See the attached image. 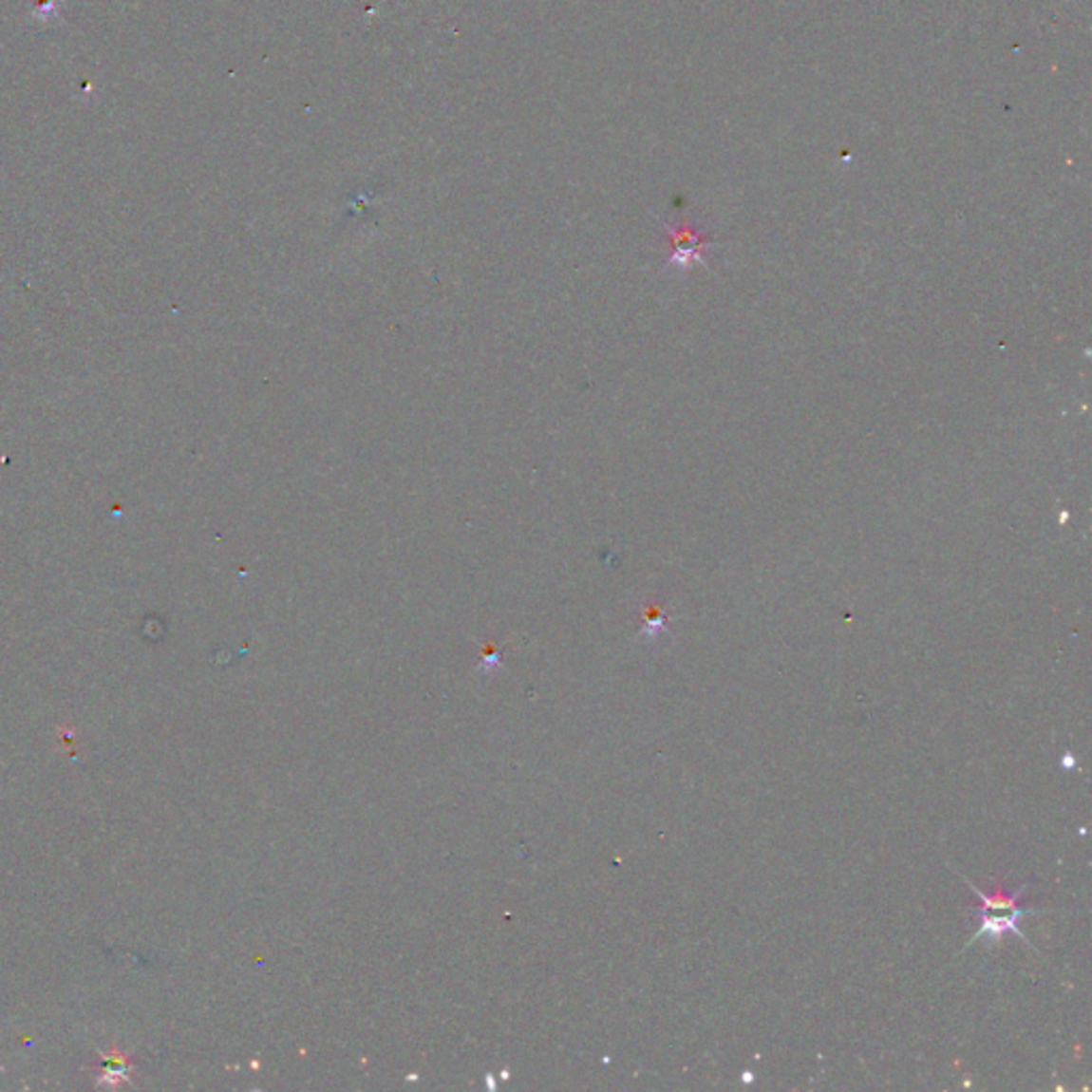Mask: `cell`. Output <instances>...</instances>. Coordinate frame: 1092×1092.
Returning a JSON list of instances; mask_svg holds the SVG:
<instances>
[{
    "label": "cell",
    "instance_id": "1",
    "mask_svg": "<svg viewBox=\"0 0 1092 1092\" xmlns=\"http://www.w3.org/2000/svg\"><path fill=\"white\" fill-rule=\"evenodd\" d=\"M962 879L969 883V888L975 892L979 900H982V905L973 912L975 915H979V929L973 937L967 941V948L979 941H984L986 946H994V943H999L1007 932H1013L1022 943L1033 948V943H1030L1026 939V934L1020 931V922L1028 915H1042L1045 912H1042V909H1026L1020 905V896L1026 892V883L1025 886H1020L1016 892H1011V894L1001 886L996 888L994 894H986V892L979 890L973 881L967 879L965 875H962Z\"/></svg>",
    "mask_w": 1092,
    "mask_h": 1092
},
{
    "label": "cell",
    "instance_id": "2",
    "mask_svg": "<svg viewBox=\"0 0 1092 1092\" xmlns=\"http://www.w3.org/2000/svg\"><path fill=\"white\" fill-rule=\"evenodd\" d=\"M666 229L672 235L674 241V254L670 258V265L668 267H677V270H689L691 263H702V256L700 253L705 250V246L708 244L706 239H702L696 233H691L687 227H681V229H670L668 224H666Z\"/></svg>",
    "mask_w": 1092,
    "mask_h": 1092
},
{
    "label": "cell",
    "instance_id": "3",
    "mask_svg": "<svg viewBox=\"0 0 1092 1092\" xmlns=\"http://www.w3.org/2000/svg\"><path fill=\"white\" fill-rule=\"evenodd\" d=\"M664 631H668V617H666L660 606L649 604L645 609V626L643 631H640V636L653 640L664 634Z\"/></svg>",
    "mask_w": 1092,
    "mask_h": 1092
}]
</instances>
